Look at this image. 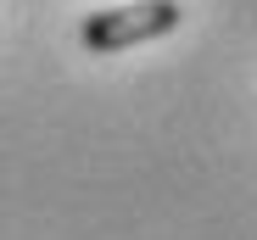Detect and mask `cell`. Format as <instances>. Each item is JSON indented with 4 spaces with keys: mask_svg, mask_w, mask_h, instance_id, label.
Returning a JSON list of instances; mask_svg holds the SVG:
<instances>
[{
    "mask_svg": "<svg viewBox=\"0 0 257 240\" xmlns=\"http://www.w3.org/2000/svg\"><path fill=\"white\" fill-rule=\"evenodd\" d=\"M185 23L179 0H135V6H112V12H95L84 17L78 39L90 56H117L128 45H151V39H168Z\"/></svg>",
    "mask_w": 257,
    "mask_h": 240,
    "instance_id": "6da1fadb",
    "label": "cell"
}]
</instances>
